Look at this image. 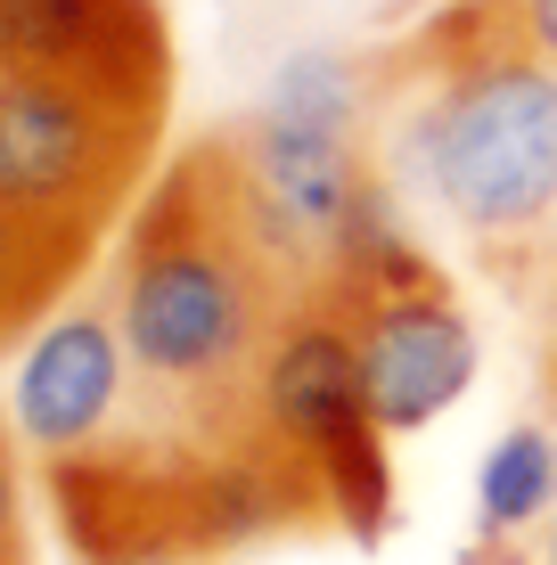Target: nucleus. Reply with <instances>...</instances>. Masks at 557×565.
Returning a JSON list of instances; mask_svg holds the SVG:
<instances>
[{
  "label": "nucleus",
  "mask_w": 557,
  "mask_h": 565,
  "mask_svg": "<svg viewBox=\"0 0 557 565\" xmlns=\"http://www.w3.org/2000/svg\"><path fill=\"white\" fill-rule=\"evenodd\" d=\"M124 385H131L124 328H115L107 311H57L42 337L25 344V361H17L9 418L50 467H66V459H83L90 443L115 435Z\"/></svg>",
  "instance_id": "nucleus-7"
},
{
  "label": "nucleus",
  "mask_w": 557,
  "mask_h": 565,
  "mask_svg": "<svg viewBox=\"0 0 557 565\" xmlns=\"http://www.w3.org/2000/svg\"><path fill=\"white\" fill-rule=\"evenodd\" d=\"M0 66L164 115L172 33L157 0H0Z\"/></svg>",
  "instance_id": "nucleus-6"
},
{
  "label": "nucleus",
  "mask_w": 557,
  "mask_h": 565,
  "mask_svg": "<svg viewBox=\"0 0 557 565\" xmlns=\"http://www.w3.org/2000/svg\"><path fill=\"white\" fill-rule=\"evenodd\" d=\"M329 287L353 303L361 394H369L377 435H418L475 385V328L427 255L394 270H361V279H329Z\"/></svg>",
  "instance_id": "nucleus-5"
},
{
  "label": "nucleus",
  "mask_w": 557,
  "mask_h": 565,
  "mask_svg": "<svg viewBox=\"0 0 557 565\" xmlns=\"http://www.w3.org/2000/svg\"><path fill=\"white\" fill-rule=\"evenodd\" d=\"M549 509H557V443L542 426H508L475 467V533L508 541L525 524H542Z\"/></svg>",
  "instance_id": "nucleus-8"
},
{
  "label": "nucleus",
  "mask_w": 557,
  "mask_h": 565,
  "mask_svg": "<svg viewBox=\"0 0 557 565\" xmlns=\"http://www.w3.org/2000/svg\"><path fill=\"white\" fill-rule=\"evenodd\" d=\"M0 565H17V467H9V443H0Z\"/></svg>",
  "instance_id": "nucleus-9"
},
{
  "label": "nucleus",
  "mask_w": 557,
  "mask_h": 565,
  "mask_svg": "<svg viewBox=\"0 0 557 565\" xmlns=\"http://www.w3.org/2000/svg\"><path fill=\"white\" fill-rule=\"evenodd\" d=\"M549 565H557V533H549Z\"/></svg>",
  "instance_id": "nucleus-11"
},
{
  "label": "nucleus",
  "mask_w": 557,
  "mask_h": 565,
  "mask_svg": "<svg viewBox=\"0 0 557 565\" xmlns=\"http://www.w3.org/2000/svg\"><path fill=\"white\" fill-rule=\"evenodd\" d=\"M238 172L263 230L303 279H329L361 205H369V164H361V74L344 50H296L271 74L255 124L238 131Z\"/></svg>",
  "instance_id": "nucleus-3"
},
{
  "label": "nucleus",
  "mask_w": 557,
  "mask_h": 565,
  "mask_svg": "<svg viewBox=\"0 0 557 565\" xmlns=\"http://www.w3.org/2000/svg\"><path fill=\"white\" fill-rule=\"evenodd\" d=\"M516 9H525V33H533V50H542L549 66H557V0H516Z\"/></svg>",
  "instance_id": "nucleus-10"
},
{
  "label": "nucleus",
  "mask_w": 557,
  "mask_h": 565,
  "mask_svg": "<svg viewBox=\"0 0 557 565\" xmlns=\"http://www.w3.org/2000/svg\"><path fill=\"white\" fill-rule=\"evenodd\" d=\"M263 411H271V435L296 459H312L320 492L336 500L344 516L377 524L394 500L386 476V435L369 426V394H361V344L353 320L336 311H296L271 344V369H263Z\"/></svg>",
  "instance_id": "nucleus-4"
},
{
  "label": "nucleus",
  "mask_w": 557,
  "mask_h": 565,
  "mask_svg": "<svg viewBox=\"0 0 557 565\" xmlns=\"http://www.w3.org/2000/svg\"><path fill=\"white\" fill-rule=\"evenodd\" d=\"M427 99L401 124V172L475 238H516L557 205V66L516 0H459L427 33Z\"/></svg>",
  "instance_id": "nucleus-2"
},
{
  "label": "nucleus",
  "mask_w": 557,
  "mask_h": 565,
  "mask_svg": "<svg viewBox=\"0 0 557 565\" xmlns=\"http://www.w3.org/2000/svg\"><path fill=\"white\" fill-rule=\"evenodd\" d=\"M303 270L271 246L229 140H197L148 189L115 270V328L140 394L222 411H263V369L296 311H279ZM271 418V411H263Z\"/></svg>",
  "instance_id": "nucleus-1"
}]
</instances>
